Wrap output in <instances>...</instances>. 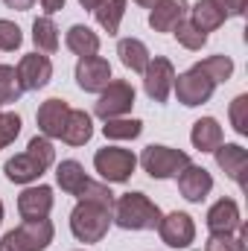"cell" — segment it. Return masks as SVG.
I'll list each match as a JSON object with an SVG mask.
<instances>
[{"label":"cell","mask_w":248,"mask_h":251,"mask_svg":"<svg viewBox=\"0 0 248 251\" xmlns=\"http://www.w3.org/2000/svg\"><path fill=\"white\" fill-rule=\"evenodd\" d=\"M97 3H99V0H79V6H82V9H88V12H94V9H97Z\"/></svg>","instance_id":"obj_40"},{"label":"cell","mask_w":248,"mask_h":251,"mask_svg":"<svg viewBox=\"0 0 248 251\" xmlns=\"http://www.w3.org/2000/svg\"><path fill=\"white\" fill-rule=\"evenodd\" d=\"M9 9H15V12H29L32 6H35V0H3Z\"/></svg>","instance_id":"obj_39"},{"label":"cell","mask_w":248,"mask_h":251,"mask_svg":"<svg viewBox=\"0 0 248 251\" xmlns=\"http://www.w3.org/2000/svg\"><path fill=\"white\" fill-rule=\"evenodd\" d=\"M140 131H143V120H134V117H114L102 126V134L108 140H134L140 137Z\"/></svg>","instance_id":"obj_27"},{"label":"cell","mask_w":248,"mask_h":251,"mask_svg":"<svg viewBox=\"0 0 248 251\" xmlns=\"http://www.w3.org/2000/svg\"><path fill=\"white\" fill-rule=\"evenodd\" d=\"M15 234H18L24 251H47L50 243H53L56 228H53L50 219H24V222L15 228Z\"/></svg>","instance_id":"obj_18"},{"label":"cell","mask_w":248,"mask_h":251,"mask_svg":"<svg viewBox=\"0 0 248 251\" xmlns=\"http://www.w3.org/2000/svg\"><path fill=\"white\" fill-rule=\"evenodd\" d=\"M158 234H161V243L170 249H190V243L196 240V222L184 210H173V213L161 216Z\"/></svg>","instance_id":"obj_9"},{"label":"cell","mask_w":248,"mask_h":251,"mask_svg":"<svg viewBox=\"0 0 248 251\" xmlns=\"http://www.w3.org/2000/svg\"><path fill=\"white\" fill-rule=\"evenodd\" d=\"M53 187L47 184H38V187H26L18 196V213L21 219H47L50 210H53Z\"/></svg>","instance_id":"obj_13"},{"label":"cell","mask_w":248,"mask_h":251,"mask_svg":"<svg viewBox=\"0 0 248 251\" xmlns=\"http://www.w3.org/2000/svg\"><path fill=\"white\" fill-rule=\"evenodd\" d=\"M111 222L123 231H152L161 222V207L146 193H123L114 199Z\"/></svg>","instance_id":"obj_2"},{"label":"cell","mask_w":248,"mask_h":251,"mask_svg":"<svg viewBox=\"0 0 248 251\" xmlns=\"http://www.w3.org/2000/svg\"><path fill=\"white\" fill-rule=\"evenodd\" d=\"M134 3H137V6H143V9H152L158 0H134Z\"/></svg>","instance_id":"obj_41"},{"label":"cell","mask_w":248,"mask_h":251,"mask_svg":"<svg viewBox=\"0 0 248 251\" xmlns=\"http://www.w3.org/2000/svg\"><path fill=\"white\" fill-rule=\"evenodd\" d=\"M111 228V210L91 204V201H79L70 213V231L79 243H99Z\"/></svg>","instance_id":"obj_3"},{"label":"cell","mask_w":248,"mask_h":251,"mask_svg":"<svg viewBox=\"0 0 248 251\" xmlns=\"http://www.w3.org/2000/svg\"><path fill=\"white\" fill-rule=\"evenodd\" d=\"M187 164H193V161L184 149H173V146H161V143L146 146L140 155V167L149 173V178H158V181L175 178Z\"/></svg>","instance_id":"obj_4"},{"label":"cell","mask_w":248,"mask_h":251,"mask_svg":"<svg viewBox=\"0 0 248 251\" xmlns=\"http://www.w3.org/2000/svg\"><path fill=\"white\" fill-rule=\"evenodd\" d=\"M216 6L228 15V18H243L248 9V0H216Z\"/></svg>","instance_id":"obj_36"},{"label":"cell","mask_w":248,"mask_h":251,"mask_svg":"<svg viewBox=\"0 0 248 251\" xmlns=\"http://www.w3.org/2000/svg\"><path fill=\"white\" fill-rule=\"evenodd\" d=\"M210 234H237L240 225H243V216H240V204L234 199H219L216 204H210L207 216H204Z\"/></svg>","instance_id":"obj_16"},{"label":"cell","mask_w":248,"mask_h":251,"mask_svg":"<svg viewBox=\"0 0 248 251\" xmlns=\"http://www.w3.org/2000/svg\"><path fill=\"white\" fill-rule=\"evenodd\" d=\"M134 167H137V155L131 149L105 146V149H97V155H94V170L99 173V178L105 184H123V181H128Z\"/></svg>","instance_id":"obj_5"},{"label":"cell","mask_w":248,"mask_h":251,"mask_svg":"<svg viewBox=\"0 0 248 251\" xmlns=\"http://www.w3.org/2000/svg\"><path fill=\"white\" fill-rule=\"evenodd\" d=\"M32 44L41 56H53L59 50V26L53 24V18H35L32 24Z\"/></svg>","instance_id":"obj_24"},{"label":"cell","mask_w":248,"mask_h":251,"mask_svg":"<svg viewBox=\"0 0 248 251\" xmlns=\"http://www.w3.org/2000/svg\"><path fill=\"white\" fill-rule=\"evenodd\" d=\"M190 143L193 149L198 152H213L219 143H222V126L216 117H201L193 123V131H190Z\"/></svg>","instance_id":"obj_22"},{"label":"cell","mask_w":248,"mask_h":251,"mask_svg":"<svg viewBox=\"0 0 248 251\" xmlns=\"http://www.w3.org/2000/svg\"><path fill=\"white\" fill-rule=\"evenodd\" d=\"M15 70H18V79H21L24 91H41L53 79V62L41 53H26Z\"/></svg>","instance_id":"obj_11"},{"label":"cell","mask_w":248,"mask_h":251,"mask_svg":"<svg viewBox=\"0 0 248 251\" xmlns=\"http://www.w3.org/2000/svg\"><path fill=\"white\" fill-rule=\"evenodd\" d=\"M228 21V15L216 6V0H198L196 6H190V24L198 29V32H213L219 29L222 24Z\"/></svg>","instance_id":"obj_19"},{"label":"cell","mask_w":248,"mask_h":251,"mask_svg":"<svg viewBox=\"0 0 248 251\" xmlns=\"http://www.w3.org/2000/svg\"><path fill=\"white\" fill-rule=\"evenodd\" d=\"M117 56H120V62L131 70V73H143L146 70V64H149V50H146V44L140 41V38H123L120 44H117Z\"/></svg>","instance_id":"obj_25"},{"label":"cell","mask_w":248,"mask_h":251,"mask_svg":"<svg viewBox=\"0 0 248 251\" xmlns=\"http://www.w3.org/2000/svg\"><path fill=\"white\" fill-rule=\"evenodd\" d=\"M94 18H97V24L108 35H117L120 24H123V18H125V0H99L97 9H94Z\"/></svg>","instance_id":"obj_26"},{"label":"cell","mask_w":248,"mask_h":251,"mask_svg":"<svg viewBox=\"0 0 248 251\" xmlns=\"http://www.w3.org/2000/svg\"><path fill=\"white\" fill-rule=\"evenodd\" d=\"M173 91H175V97H178V102H181V105H187V108H196V105H204V102L213 97L216 82H213L210 76H204V73L193 64L187 73L175 76Z\"/></svg>","instance_id":"obj_7"},{"label":"cell","mask_w":248,"mask_h":251,"mask_svg":"<svg viewBox=\"0 0 248 251\" xmlns=\"http://www.w3.org/2000/svg\"><path fill=\"white\" fill-rule=\"evenodd\" d=\"M173 82H175V67L170 59H164V56L149 59L146 70H143V91L152 102H167L173 94Z\"/></svg>","instance_id":"obj_8"},{"label":"cell","mask_w":248,"mask_h":251,"mask_svg":"<svg viewBox=\"0 0 248 251\" xmlns=\"http://www.w3.org/2000/svg\"><path fill=\"white\" fill-rule=\"evenodd\" d=\"M175 178H178V193L184 196L187 201H193V204L204 201L207 193L213 190V176L204 167H196V164H187Z\"/></svg>","instance_id":"obj_14"},{"label":"cell","mask_w":248,"mask_h":251,"mask_svg":"<svg viewBox=\"0 0 248 251\" xmlns=\"http://www.w3.org/2000/svg\"><path fill=\"white\" fill-rule=\"evenodd\" d=\"M88 181H91V178L85 176V167H82L79 161H73V158H67V161H62V164L56 167V184H59L62 193H67V196H79Z\"/></svg>","instance_id":"obj_23"},{"label":"cell","mask_w":248,"mask_h":251,"mask_svg":"<svg viewBox=\"0 0 248 251\" xmlns=\"http://www.w3.org/2000/svg\"><path fill=\"white\" fill-rule=\"evenodd\" d=\"M21 44H24L21 26H18L15 21H6V18H0V50H3V53H15Z\"/></svg>","instance_id":"obj_33"},{"label":"cell","mask_w":248,"mask_h":251,"mask_svg":"<svg viewBox=\"0 0 248 251\" xmlns=\"http://www.w3.org/2000/svg\"><path fill=\"white\" fill-rule=\"evenodd\" d=\"M111 82V64L102 56H85L76 62V85L85 94H99Z\"/></svg>","instance_id":"obj_10"},{"label":"cell","mask_w":248,"mask_h":251,"mask_svg":"<svg viewBox=\"0 0 248 251\" xmlns=\"http://www.w3.org/2000/svg\"><path fill=\"white\" fill-rule=\"evenodd\" d=\"M0 251H24V246H21V240H18L15 231L3 234V240H0Z\"/></svg>","instance_id":"obj_37"},{"label":"cell","mask_w":248,"mask_h":251,"mask_svg":"<svg viewBox=\"0 0 248 251\" xmlns=\"http://www.w3.org/2000/svg\"><path fill=\"white\" fill-rule=\"evenodd\" d=\"M76 199H79V201H91V204H99V207L114 210V193H111V187H108L105 181H88L85 190H82Z\"/></svg>","instance_id":"obj_31"},{"label":"cell","mask_w":248,"mask_h":251,"mask_svg":"<svg viewBox=\"0 0 248 251\" xmlns=\"http://www.w3.org/2000/svg\"><path fill=\"white\" fill-rule=\"evenodd\" d=\"M91 137H94V120H91V114L79 111V108H70L64 131H62V140L67 146H85Z\"/></svg>","instance_id":"obj_20"},{"label":"cell","mask_w":248,"mask_h":251,"mask_svg":"<svg viewBox=\"0 0 248 251\" xmlns=\"http://www.w3.org/2000/svg\"><path fill=\"white\" fill-rule=\"evenodd\" d=\"M190 12V3L187 0H158L152 9H149V26L155 32H173Z\"/></svg>","instance_id":"obj_17"},{"label":"cell","mask_w":248,"mask_h":251,"mask_svg":"<svg viewBox=\"0 0 248 251\" xmlns=\"http://www.w3.org/2000/svg\"><path fill=\"white\" fill-rule=\"evenodd\" d=\"M24 94V85L18 79V70L12 64H0V105L18 102Z\"/></svg>","instance_id":"obj_29"},{"label":"cell","mask_w":248,"mask_h":251,"mask_svg":"<svg viewBox=\"0 0 248 251\" xmlns=\"http://www.w3.org/2000/svg\"><path fill=\"white\" fill-rule=\"evenodd\" d=\"M228 117H231V126H234L237 134H248V94L234 97V102L228 108Z\"/></svg>","instance_id":"obj_34"},{"label":"cell","mask_w":248,"mask_h":251,"mask_svg":"<svg viewBox=\"0 0 248 251\" xmlns=\"http://www.w3.org/2000/svg\"><path fill=\"white\" fill-rule=\"evenodd\" d=\"M67 114H70V105H67V100L53 97V100L41 102V105H38V114H35L38 131H41L44 137H50V140L62 137L64 123H67Z\"/></svg>","instance_id":"obj_15"},{"label":"cell","mask_w":248,"mask_h":251,"mask_svg":"<svg viewBox=\"0 0 248 251\" xmlns=\"http://www.w3.org/2000/svg\"><path fill=\"white\" fill-rule=\"evenodd\" d=\"M248 246V225L243 222L237 234H210L204 251H246Z\"/></svg>","instance_id":"obj_28"},{"label":"cell","mask_w":248,"mask_h":251,"mask_svg":"<svg viewBox=\"0 0 248 251\" xmlns=\"http://www.w3.org/2000/svg\"><path fill=\"white\" fill-rule=\"evenodd\" d=\"M173 35H175V41H178L184 50H193V53H196V50H201V47L207 44V35H204V32H198L187 18L175 26V29H173Z\"/></svg>","instance_id":"obj_32"},{"label":"cell","mask_w":248,"mask_h":251,"mask_svg":"<svg viewBox=\"0 0 248 251\" xmlns=\"http://www.w3.org/2000/svg\"><path fill=\"white\" fill-rule=\"evenodd\" d=\"M56 164V149H53V140L44 137V134H35L26 146V152L15 155L6 161L3 173L12 184H32L38 181L50 167Z\"/></svg>","instance_id":"obj_1"},{"label":"cell","mask_w":248,"mask_h":251,"mask_svg":"<svg viewBox=\"0 0 248 251\" xmlns=\"http://www.w3.org/2000/svg\"><path fill=\"white\" fill-rule=\"evenodd\" d=\"M64 44H67V50H70L73 56H79V59L99 53V35H97L91 26H85V24H73V26L67 29Z\"/></svg>","instance_id":"obj_21"},{"label":"cell","mask_w":248,"mask_h":251,"mask_svg":"<svg viewBox=\"0 0 248 251\" xmlns=\"http://www.w3.org/2000/svg\"><path fill=\"white\" fill-rule=\"evenodd\" d=\"M213 158H216V167L240 187H246V170H248V152L240 143H219L213 149Z\"/></svg>","instance_id":"obj_12"},{"label":"cell","mask_w":248,"mask_h":251,"mask_svg":"<svg viewBox=\"0 0 248 251\" xmlns=\"http://www.w3.org/2000/svg\"><path fill=\"white\" fill-rule=\"evenodd\" d=\"M38 3H41V9H44V15H47V18L64 9V0H38Z\"/></svg>","instance_id":"obj_38"},{"label":"cell","mask_w":248,"mask_h":251,"mask_svg":"<svg viewBox=\"0 0 248 251\" xmlns=\"http://www.w3.org/2000/svg\"><path fill=\"white\" fill-rule=\"evenodd\" d=\"M196 67H198L204 76H210L216 85H222V82H228V79L234 76V62H231L228 56H207L204 62H196Z\"/></svg>","instance_id":"obj_30"},{"label":"cell","mask_w":248,"mask_h":251,"mask_svg":"<svg viewBox=\"0 0 248 251\" xmlns=\"http://www.w3.org/2000/svg\"><path fill=\"white\" fill-rule=\"evenodd\" d=\"M21 117L15 111H0V149H6L9 143H15V137L21 134Z\"/></svg>","instance_id":"obj_35"},{"label":"cell","mask_w":248,"mask_h":251,"mask_svg":"<svg viewBox=\"0 0 248 251\" xmlns=\"http://www.w3.org/2000/svg\"><path fill=\"white\" fill-rule=\"evenodd\" d=\"M0 225H3V201H0Z\"/></svg>","instance_id":"obj_42"},{"label":"cell","mask_w":248,"mask_h":251,"mask_svg":"<svg viewBox=\"0 0 248 251\" xmlns=\"http://www.w3.org/2000/svg\"><path fill=\"white\" fill-rule=\"evenodd\" d=\"M134 108V88L125 79H111L105 91H99V100L94 105V114L99 120H114V117H128Z\"/></svg>","instance_id":"obj_6"}]
</instances>
